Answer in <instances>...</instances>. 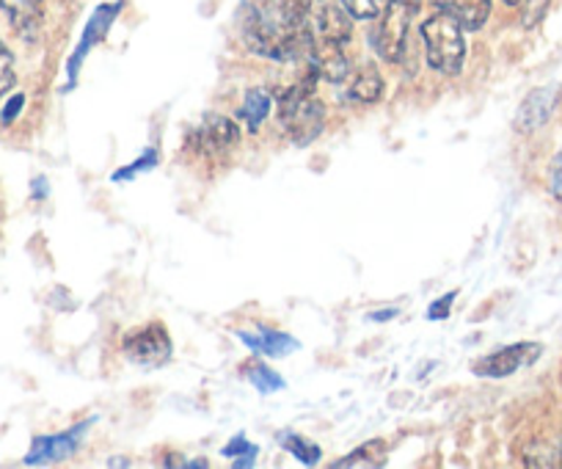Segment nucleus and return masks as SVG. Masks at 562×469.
Segmentation results:
<instances>
[{
    "label": "nucleus",
    "mask_w": 562,
    "mask_h": 469,
    "mask_svg": "<svg viewBox=\"0 0 562 469\" xmlns=\"http://www.w3.org/2000/svg\"><path fill=\"white\" fill-rule=\"evenodd\" d=\"M243 42L257 56L290 62L306 47L304 25L290 0H248L240 14Z\"/></svg>",
    "instance_id": "f257e3e1"
},
{
    "label": "nucleus",
    "mask_w": 562,
    "mask_h": 469,
    "mask_svg": "<svg viewBox=\"0 0 562 469\" xmlns=\"http://www.w3.org/2000/svg\"><path fill=\"white\" fill-rule=\"evenodd\" d=\"M315 83L317 75L310 69V78L290 86L288 91H281L279 102H276L279 105L281 127L299 147L315 142L321 136L323 125H326V105L317 100Z\"/></svg>",
    "instance_id": "f03ea898"
},
{
    "label": "nucleus",
    "mask_w": 562,
    "mask_h": 469,
    "mask_svg": "<svg viewBox=\"0 0 562 469\" xmlns=\"http://www.w3.org/2000/svg\"><path fill=\"white\" fill-rule=\"evenodd\" d=\"M416 12L419 0H386L372 31V47L378 56L389 64H405L408 72H414L411 53H416V45H411V20Z\"/></svg>",
    "instance_id": "7ed1b4c3"
},
{
    "label": "nucleus",
    "mask_w": 562,
    "mask_h": 469,
    "mask_svg": "<svg viewBox=\"0 0 562 469\" xmlns=\"http://www.w3.org/2000/svg\"><path fill=\"white\" fill-rule=\"evenodd\" d=\"M467 29L452 14L436 12L422 23V45L430 67L441 75H458L467 58Z\"/></svg>",
    "instance_id": "20e7f679"
},
{
    "label": "nucleus",
    "mask_w": 562,
    "mask_h": 469,
    "mask_svg": "<svg viewBox=\"0 0 562 469\" xmlns=\"http://www.w3.org/2000/svg\"><path fill=\"white\" fill-rule=\"evenodd\" d=\"M122 348L130 362L144 365V368H160L171 359V337L160 323H147L124 334Z\"/></svg>",
    "instance_id": "39448f33"
},
{
    "label": "nucleus",
    "mask_w": 562,
    "mask_h": 469,
    "mask_svg": "<svg viewBox=\"0 0 562 469\" xmlns=\"http://www.w3.org/2000/svg\"><path fill=\"white\" fill-rule=\"evenodd\" d=\"M540 345L538 343H516L507 345V348L496 350V354H488V357L480 359L474 365V373L488 376V379H505V376H513L516 370L529 368L532 362H538L540 357Z\"/></svg>",
    "instance_id": "423d86ee"
},
{
    "label": "nucleus",
    "mask_w": 562,
    "mask_h": 469,
    "mask_svg": "<svg viewBox=\"0 0 562 469\" xmlns=\"http://www.w3.org/2000/svg\"><path fill=\"white\" fill-rule=\"evenodd\" d=\"M557 102H560V86H543V89H535L524 97L521 108L516 113V131L518 133H535L551 120Z\"/></svg>",
    "instance_id": "0eeeda50"
},
{
    "label": "nucleus",
    "mask_w": 562,
    "mask_h": 469,
    "mask_svg": "<svg viewBox=\"0 0 562 469\" xmlns=\"http://www.w3.org/2000/svg\"><path fill=\"white\" fill-rule=\"evenodd\" d=\"M237 142H240V127L221 113L207 116L196 131V153L207 155V158H221L229 149H235Z\"/></svg>",
    "instance_id": "6e6552de"
},
{
    "label": "nucleus",
    "mask_w": 562,
    "mask_h": 469,
    "mask_svg": "<svg viewBox=\"0 0 562 469\" xmlns=\"http://www.w3.org/2000/svg\"><path fill=\"white\" fill-rule=\"evenodd\" d=\"M0 9L23 40H34L45 18V0H0Z\"/></svg>",
    "instance_id": "1a4fd4ad"
},
{
    "label": "nucleus",
    "mask_w": 562,
    "mask_h": 469,
    "mask_svg": "<svg viewBox=\"0 0 562 469\" xmlns=\"http://www.w3.org/2000/svg\"><path fill=\"white\" fill-rule=\"evenodd\" d=\"M441 12L452 14L467 31L483 29L491 14V0H434Z\"/></svg>",
    "instance_id": "9d476101"
},
{
    "label": "nucleus",
    "mask_w": 562,
    "mask_h": 469,
    "mask_svg": "<svg viewBox=\"0 0 562 469\" xmlns=\"http://www.w3.org/2000/svg\"><path fill=\"white\" fill-rule=\"evenodd\" d=\"M86 425H80V428L69 431V434H56V436H45V439H40L34 445V450H31L29 461H58V458H67L72 456L75 450H78V442L80 436H83Z\"/></svg>",
    "instance_id": "9b49d317"
},
{
    "label": "nucleus",
    "mask_w": 562,
    "mask_h": 469,
    "mask_svg": "<svg viewBox=\"0 0 562 469\" xmlns=\"http://www.w3.org/2000/svg\"><path fill=\"white\" fill-rule=\"evenodd\" d=\"M348 80L350 100L361 102V105H372V102H378L383 97V78L372 64H364V67L356 69Z\"/></svg>",
    "instance_id": "f8f14e48"
},
{
    "label": "nucleus",
    "mask_w": 562,
    "mask_h": 469,
    "mask_svg": "<svg viewBox=\"0 0 562 469\" xmlns=\"http://www.w3.org/2000/svg\"><path fill=\"white\" fill-rule=\"evenodd\" d=\"M240 339L243 343H248V348L259 350V354H268V357H288V354H293L295 348H299V343H295L290 334H281V332H268V328H262V332H240Z\"/></svg>",
    "instance_id": "ddd939ff"
},
{
    "label": "nucleus",
    "mask_w": 562,
    "mask_h": 469,
    "mask_svg": "<svg viewBox=\"0 0 562 469\" xmlns=\"http://www.w3.org/2000/svg\"><path fill=\"white\" fill-rule=\"evenodd\" d=\"M270 105H273V100H270V94L265 89H248L246 91V100H243L240 111H237V116H240L243 122H246L251 131H259V125H262L265 120H268L270 113Z\"/></svg>",
    "instance_id": "4468645a"
},
{
    "label": "nucleus",
    "mask_w": 562,
    "mask_h": 469,
    "mask_svg": "<svg viewBox=\"0 0 562 469\" xmlns=\"http://www.w3.org/2000/svg\"><path fill=\"white\" fill-rule=\"evenodd\" d=\"M386 461V445L383 442H370V445H361L359 450L350 453L348 458L337 461L334 467L342 469V467H381Z\"/></svg>",
    "instance_id": "2eb2a0df"
},
{
    "label": "nucleus",
    "mask_w": 562,
    "mask_h": 469,
    "mask_svg": "<svg viewBox=\"0 0 562 469\" xmlns=\"http://www.w3.org/2000/svg\"><path fill=\"white\" fill-rule=\"evenodd\" d=\"M246 379L251 381V384L257 387L259 392H276V390H281V387H284V381H281L279 373H273L268 365H259V362L248 365Z\"/></svg>",
    "instance_id": "dca6fc26"
},
{
    "label": "nucleus",
    "mask_w": 562,
    "mask_h": 469,
    "mask_svg": "<svg viewBox=\"0 0 562 469\" xmlns=\"http://www.w3.org/2000/svg\"><path fill=\"white\" fill-rule=\"evenodd\" d=\"M279 442H281V447L293 453V456L299 458V461H304V464H317V461H321V447L312 445V442H306V439H301V436L284 434V436H279Z\"/></svg>",
    "instance_id": "f3484780"
},
{
    "label": "nucleus",
    "mask_w": 562,
    "mask_h": 469,
    "mask_svg": "<svg viewBox=\"0 0 562 469\" xmlns=\"http://www.w3.org/2000/svg\"><path fill=\"white\" fill-rule=\"evenodd\" d=\"M337 3L353 20H375L381 9L386 7V0H337Z\"/></svg>",
    "instance_id": "a211bd4d"
},
{
    "label": "nucleus",
    "mask_w": 562,
    "mask_h": 469,
    "mask_svg": "<svg viewBox=\"0 0 562 469\" xmlns=\"http://www.w3.org/2000/svg\"><path fill=\"white\" fill-rule=\"evenodd\" d=\"M235 453H237V456H243V461H237V467H248V464L254 461V456H257V447L248 445V442L243 439V436H237V439H232L229 445L224 447V456L232 458V456H235Z\"/></svg>",
    "instance_id": "6ab92c4d"
},
{
    "label": "nucleus",
    "mask_w": 562,
    "mask_h": 469,
    "mask_svg": "<svg viewBox=\"0 0 562 469\" xmlns=\"http://www.w3.org/2000/svg\"><path fill=\"white\" fill-rule=\"evenodd\" d=\"M549 191L557 202H562V149L551 158L549 166Z\"/></svg>",
    "instance_id": "aec40b11"
},
{
    "label": "nucleus",
    "mask_w": 562,
    "mask_h": 469,
    "mask_svg": "<svg viewBox=\"0 0 562 469\" xmlns=\"http://www.w3.org/2000/svg\"><path fill=\"white\" fill-rule=\"evenodd\" d=\"M518 7H524V23L535 25L540 18H543L546 7H549V0H521Z\"/></svg>",
    "instance_id": "412c9836"
},
{
    "label": "nucleus",
    "mask_w": 562,
    "mask_h": 469,
    "mask_svg": "<svg viewBox=\"0 0 562 469\" xmlns=\"http://www.w3.org/2000/svg\"><path fill=\"white\" fill-rule=\"evenodd\" d=\"M14 86V69L12 62H9V53L0 47V97L7 94L9 89Z\"/></svg>",
    "instance_id": "4be33fe9"
},
{
    "label": "nucleus",
    "mask_w": 562,
    "mask_h": 469,
    "mask_svg": "<svg viewBox=\"0 0 562 469\" xmlns=\"http://www.w3.org/2000/svg\"><path fill=\"white\" fill-rule=\"evenodd\" d=\"M450 301H452V293L441 299L439 310H436V306H434V310H430V317H447V310H450Z\"/></svg>",
    "instance_id": "5701e85b"
},
{
    "label": "nucleus",
    "mask_w": 562,
    "mask_h": 469,
    "mask_svg": "<svg viewBox=\"0 0 562 469\" xmlns=\"http://www.w3.org/2000/svg\"><path fill=\"white\" fill-rule=\"evenodd\" d=\"M557 456H560L557 458V464H562V445H560V450H557Z\"/></svg>",
    "instance_id": "b1692460"
}]
</instances>
